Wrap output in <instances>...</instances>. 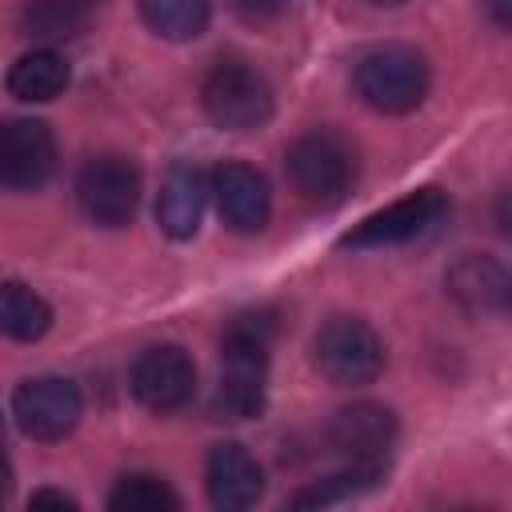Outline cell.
Wrapping results in <instances>:
<instances>
[{
	"label": "cell",
	"mask_w": 512,
	"mask_h": 512,
	"mask_svg": "<svg viewBox=\"0 0 512 512\" xmlns=\"http://www.w3.org/2000/svg\"><path fill=\"white\" fill-rule=\"evenodd\" d=\"M204 484H208V500L216 508L240 512V508H252L264 496V468L256 464V456L244 444L224 440V444L208 448Z\"/></svg>",
	"instance_id": "obj_13"
},
{
	"label": "cell",
	"mask_w": 512,
	"mask_h": 512,
	"mask_svg": "<svg viewBox=\"0 0 512 512\" xmlns=\"http://www.w3.org/2000/svg\"><path fill=\"white\" fill-rule=\"evenodd\" d=\"M492 12H496V24H500V28H508V20H512L508 0H492Z\"/></svg>",
	"instance_id": "obj_25"
},
{
	"label": "cell",
	"mask_w": 512,
	"mask_h": 512,
	"mask_svg": "<svg viewBox=\"0 0 512 512\" xmlns=\"http://www.w3.org/2000/svg\"><path fill=\"white\" fill-rule=\"evenodd\" d=\"M276 340V316L268 308L236 312L220 336V384L212 396L216 420H252L264 408L268 352Z\"/></svg>",
	"instance_id": "obj_1"
},
{
	"label": "cell",
	"mask_w": 512,
	"mask_h": 512,
	"mask_svg": "<svg viewBox=\"0 0 512 512\" xmlns=\"http://www.w3.org/2000/svg\"><path fill=\"white\" fill-rule=\"evenodd\" d=\"M448 296L464 308V312H500L508 304V272L492 260V256H460L448 268Z\"/></svg>",
	"instance_id": "obj_15"
},
{
	"label": "cell",
	"mask_w": 512,
	"mask_h": 512,
	"mask_svg": "<svg viewBox=\"0 0 512 512\" xmlns=\"http://www.w3.org/2000/svg\"><path fill=\"white\" fill-rule=\"evenodd\" d=\"M108 508L112 512H176L180 496L168 488L164 476L152 472H128L116 480V488L108 492Z\"/></svg>",
	"instance_id": "obj_20"
},
{
	"label": "cell",
	"mask_w": 512,
	"mask_h": 512,
	"mask_svg": "<svg viewBox=\"0 0 512 512\" xmlns=\"http://www.w3.org/2000/svg\"><path fill=\"white\" fill-rule=\"evenodd\" d=\"M80 388L64 376H32L12 392V416L32 440H64L80 424Z\"/></svg>",
	"instance_id": "obj_8"
},
{
	"label": "cell",
	"mask_w": 512,
	"mask_h": 512,
	"mask_svg": "<svg viewBox=\"0 0 512 512\" xmlns=\"http://www.w3.org/2000/svg\"><path fill=\"white\" fill-rule=\"evenodd\" d=\"M0 448H4V424H0Z\"/></svg>",
	"instance_id": "obj_28"
},
{
	"label": "cell",
	"mask_w": 512,
	"mask_h": 512,
	"mask_svg": "<svg viewBox=\"0 0 512 512\" xmlns=\"http://www.w3.org/2000/svg\"><path fill=\"white\" fill-rule=\"evenodd\" d=\"M312 360L324 380L340 388H360L384 372V340L360 316H332L312 340Z\"/></svg>",
	"instance_id": "obj_4"
},
{
	"label": "cell",
	"mask_w": 512,
	"mask_h": 512,
	"mask_svg": "<svg viewBox=\"0 0 512 512\" xmlns=\"http://www.w3.org/2000/svg\"><path fill=\"white\" fill-rule=\"evenodd\" d=\"M72 72L56 48H32L8 68V92L24 104H48L68 88Z\"/></svg>",
	"instance_id": "obj_16"
},
{
	"label": "cell",
	"mask_w": 512,
	"mask_h": 512,
	"mask_svg": "<svg viewBox=\"0 0 512 512\" xmlns=\"http://www.w3.org/2000/svg\"><path fill=\"white\" fill-rule=\"evenodd\" d=\"M204 204H208V176L196 160H176L164 172L160 196H156V220L160 232L172 240H192L200 220H204Z\"/></svg>",
	"instance_id": "obj_14"
},
{
	"label": "cell",
	"mask_w": 512,
	"mask_h": 512,
	"mask_svg": "<svg viewBox=\"0 0 512 512\" xmlns=\"http://www.w3.org/2000/svg\"><path fill=\"white\" fill-rule=\"evenodd\" d=\"M128 384L148 412H176L196 392V364L180 344H152L136 356Z\"/></svg>",
	"instance_id": "obj_9"
},
{
	"label": "cell",
	"mask_w": 512,
	"mask_h": 512,
	"mask_svg": "<svg viewBox=\"0 0 512 512\" xmlns=\"http://www.w3.org/2000/svg\"><path fill=\"white\" fill-rule=\"evenodd\" d=\"M28 504H32V508H76V496L60 492V488H40V492H32Z\"/></svg>",
	"instance_id": "obj_23"
},
{
	"label": "cell",
	"mask_w": 512,
	"mask_h": 512,
	"mask_svg": "<svg viewBox=\"0 0 512 512\" xmlns=\"http://www.w3.org/2000/svg\"><path fill=\"white\" fill-rule=\"evenodd\" d=\"M84 24H88V4H80V0H28L20 12L24 36L40 40L44 48L76 40L84 32Z\"/></svg>",
	"instance_id": "obj_18"
},
{
	"label": "cell",
	"mask_w": 512,
	"mask_h": 512,
	"mask_svg": "<svg viewBox=\"0 0 512 512\" xmlns=\"http://www.w3.org/2000/svg\"><path fill=\"white\" fill-rule=\"evenodd\" d=\"M356 92L376 112H412L428 96V60L412 44H376L356 60Z\"/></svg>",
	"instance_id": "obj_3"
},
{
	"label": "cell",
	"mask_w": 512,
	"mask_h": 512,
	"mask_svg": "<svg viewBox=\"0 0 512 512\" xmlns=\"http://www.w3.org/2000/svg\"><path fill=\"white\" fill-rule=\"evenodd\" d=\"M448 212V200L440 188H416L400 200H392L388 208L364 216L340 244L344 248H392V244H408L416 236H424L428 228H436Z\"/></svg>",
	"instance_id": "obj_7"
},
{
	"label": "cell",
	"mask_w": 512,
	"mask_h": 512,
	"mask_svg": "<svg viewBox=\"0 0 512 512\" xmlns=\"http://www.w3.org/2000/svg\"><path fill=\"white\" fill-rule=\"evenodd\" d=\"M208 192L216 196V208H220V220L232 228V232H260L272 216V192H268V180L264 172H256L252 164L244 160H224L212 180H208Z\"/></svg>",
	"instance_id": "obj_12"
},
{
	"label": "cell",
	"mask_w": 512,
	"mask_h": 512,
	"mask_svg": "<svg viewBox=\"0 0 512 512\" xmlns=\"http://www.w3.org/2000/svg\"><path fill=\"white\" fill-rule=\"evenodd\" d=\"M204 112L224 132H256L272 120V88L244 60H220L200 88Z\"/></svg>",
	"instance_id": "obj_5"
},
{
	"label": "cell",
	"mask_w": 512,
	"mask_h": 512,
	"mask_svg": "<svg viewBox=\"0 0 512 512\" xmlns=\"http://www.w3.org/2000/svg\"><path fill=\"white\" fill-rule=\"evenodd\" d=\"M392 440H396V416L376 400L344 404L328 420V444L348 464H384Z\"/></svg>",
	"instance_id": "obj_11"
},
{
	"label": "cell",
	"mask_w": 512,
	"mask_h": 512,
	"mask_svg": "<svg viewBox=\"0 0 512 512\" xmlns=\"http://www.w3.org/2000/svg\"><path fill=\"white\" fill-rule=\"evenodd\" d=\"M292 0H236L244 20H276L280 12H288Z\"/></svg>",
	"instance_id": "obj_22"
},
{
	"label": "cell",
	"mask_w": 512,
	"mask_h": 512,
	"mask_svg": "<svg viewBox=\"0 0 512 512\" xmlns=\"http://www.w3.org/2000/svg\"><path fill=\"white\" fill-rule=\"evenodd\" d=\"M284 172H288V184L296 188L300 200H308V204H340L352 192L356 156H352L344 136H336L328 128H316V132H304V136H296L288 144Z\"/></svg>",
	"instance_id": "obj_2"
},
{
	"label": "cell",
	"mask_w": 512,
	"mask_h": 512,
	"mask_svg": "<svg viewBox=\"0 0 512 512\" xmlns=\"http://www.w3.org/2000/svg\"><path fill=\"white\" fill-rule=\"evenodd\" d=\"M56 172V136L44 120H0V188L32 192Z\"/></svg>",
	"instance_id": "obj_10"
},
{
	"label": "cell",
	"mask_w": 512,
	"mask_h": 512,
	"mask_svg": "<svg viewBox=\"0 0 512 512\" xmlns=\"http://www.w3.org/2000/svg\"><path fill=\"white\" fill-rule=\"evenodd\" d=\"M368 4H380V8H396V4H404V0H368Z\"/></svg>",
	"instance_id": "obj_26"
},
{
	"label": "cell",
	"mask_w": 512,
	"mask_h": 512,
	"mask_svg": "<svg viewBox=\"0 0 512 512\" xmlns=\"http://www.w3.org/2000/svg\"><path fill=\"white\" fill-rule=\"evenodd\" d=\"M80 4H88V8H92V4H104V0H80Z\"/></svg>",
	"instance_id": "obj_27"
},
{
	"label": "cell",
	"mask_w": 512,
	"mask_h": 512,
	"mask_svg": "<svg viewBox=\"0 0 512 512\" xmlns=\"http://www.w3.org/2000/svg\"><path fill=\"white\" fill-rule=\"evenodd\" d=\"M380 476H384V464H348V468H340V472L316 480L312 488L296 492L292 504H296V508L340 504V500H352V496H360V492H372V488L380 484Z\"/></svg>",
	"instance_id": "obj_21"
},
{
	"label": "cell",
	"mask_w": 512,
	"mask_h": 512,
	"mask_svg": "<svg viewBox=\"0 0 512 512\" xmlns=\"http://www.w3.org/2000/svg\"><path fill=\"white\" fill-rule=\"evenodd\" d=\"M8 492H12V468H8V456L0 448V504L8 500Z\"/></svg>",
	"instance_id": "obj_24"
},
{
	"label": "cell",
	"mask_w": 512,
	"mask_h": 512,
	"mask_svg": "<svg viewBox=\"0 0 512 512\" xmlns=\"http://www.w3.org/2000/svg\"><path fill=\"white\" fill-rule=\"evenodd\" d=\"M76 200L84 216L100 228H124L140 204V172L120 152L92 156L76 176Z\"/></svg>",
	"instance_id": "obj_6"
},
{
	"label": "cell",
	"mask_w": 512,
	"mask_h": 512,
	"mask_svg": "<svg viewBox=\"0 0 512 512\" xmlns=\"http://www.w3.org/2000/svg\"><path fill=\"white\" fill-rule=\"evenodd\" d=\"M140 16L164 40H196L208 28L212 0H140Z\"/></svg>",
	"instance_id": "obj_19"
},
{
	"label": "cell",
	"mask_w": 512,
	"mask_h": 512,
	"mask_svg": "<svg viewBox=\"0 0 512 512\" xmlns=\"http://www.w3.org/2000/svg\"><path fill=\"white\" fill-rule=\"evenodd\" d=\"M52 328V308L48 300L20 284V280H0V336L8 340H40Z\"/></svg>",
	"instance_id": "obj_17"
}]
</instances>
